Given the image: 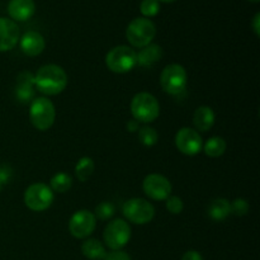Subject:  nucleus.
<instances>
[{
    "mask_svg": "<svg viewBox=\"0 0 260 260\" xmlns=\"http://www.w3.org/2000/svg\"><path fill=\"white\" fill-rule=\"evenodd\" d=\"M35 85L45 95H57L68 86V74L61 66L48 63L37 71Z\"/></svg>",
    "mask_w": 260,
    "mask_h": 260,
    "instance_id": "nucleus-1",
    "label": "nucleus"
},
{
    "mask_svg": "<svg viewBox=\"0 0 260 260\" xmlns=\"http://www.w3.org/2000/svg\"><path fill=\"white\" fill-rule=\"evenodd\" d=\"M131 113L135 121L151 123L159 117L160 104L152 94L147 91L137 93L131 101Z\"/></svg>",
    "mask_w": 260,
    "mask_h": 260,
    "instance_id": "nucleus-2",
    "label": "nucleus"
},
{
    "mask_svg": "<svg viewBox=\"0 0 260 260\" xmlns=\"http://www.w3.org/2000/svg\"><path fill=\"white\" fill-rule=\"evenodd\" d=\"M29 119L38 131H47L53 126L56 119V109L48 98H35L29 107Z\"/></svg>",
    "mask_w": 260,
    "mask_h": 260,
    "instance_id": "nucleus-3",
    "label": "nucleus"
},
{
    "mask_svg": "<svg viewBox=\"0 0 260 260\" xmlns=\"http://www.w3.org/2000/svg\"><path fill=\"white\" fill-rule=\"evenodd\" d=\"M106 65L114 74L129 73L137 65L136 51L129 46H116L106 55Z\"/></svg>",
    "mask_w": 260,
    "mask_h": 260,
    "instance_id": "nucleus-4",
    "label": "nucleus"
},
{
    "mask_svg": "<svg viewBox=\"0 0 260 260\" xmlns=\"http://www.w3.org/2000/svg\"><path fill=\"white\" fill-rule=\"evenodd\" d=\"M156 35V27L149 18H135L126 29V37L134 47L142 48L150 45Z\"/></svg>",
    "mask_w": 260,
    "mask_h": 260,
    "instance_id": "nucleus-5",
    "label": "nucleus"
},
{
    "mask_svg": "<svg viewBox=\"0 0 260 260\" xmlns=\"http://www.w3.org/2000/svg\"><path fill=\"white\" fill-rule=\"evenodd\" d=\"M187 70L179 63H170L165 66L160 75V84L165 93L170 95H179L187 88Z\"/></svg>",
    "mask_w": 260,
    "mask_h": 260,
    "instance_id": "nucleus-6",
    "label": "nucleus"
},
{
    "mask_svg": "<svg viewBox=\"0 0 260 260\" xmlns=\"http://www.w3.org/2000/svg\"><path fill=\"white\" fill-rule=\"evenodd\" d=\"M24 205L35 212H43L48 210L53 202V192L50 185L45 183H35L25 189Z\"/></svg>",
    "mask_w": 260,
    "mask_h": 260,
    "instance_id": "nucleus-7",
    "label": "nucleus"
},
{
    "mask_svg": "<svg viewBox=\"0 0 260 260\" xmlns=\"http://www.w3.org/2000/svg\"><path fill=\"white\" fill-rule=\"evenodd\" d=\"M103 239L111 250H121L131 240V226L127 221L116 218L106 226Z\"/></svg>",
    "mask_w": 260,
    "mask_h": 260,
    "instance_id": "nucleus-8",
    "label": "nucleus"
},
{
    "mask_svg": "<svg viewBox=\"0 0 260 260\" xmlns=\"http://www.w3.org/2000/svg\"><path fill=\"white\" fill-rule=\"evenodd\" d=\"M123 215L129 222L146 225L154 218L155 208L144 198H131L123 205Z\"/></svg>",
    "mask_w": 260,
    "mask_h": 260,
    "instance_id": "nucleus-9",
    "label": "nucleus"
},
{
    "mask_svg": "<svg viewBox=\"0 0 260 260\" xmlns=\"http://www.w3.org/2000/svg\"><path fill=\"white\" fill-rule=\"evenodd\" d=\"M96 217L88 210L76 211L69 221V231L76 239H86L94 233Z\"/></svg>",
    "mask_w": 260,
    "mask_h": 260,
    "instance_id": "nucleus-10",
    "label": "nucleus"
},
{
    "mask_svg": "<svg viewBox=\"0 0 260 260\" xmlns=\"http://www.w3.org/2000/svg\"><path fill=\"white\" fill-rule=\"evenodd\" d=\"M175 146L182 154L194 156L200 154L203 147L202 137L200 132L189 127H183L175 135Z\"/></svg>",
    "mask_w": 260,
    "mask_h": 260,
    "instance_id": "nucleus-11",
    "label": "nucleus"
},
{
    "mask_svg": "<svg viewBox=\"0 0 260 260\" xmlns=\"http://www.w3.org/2000/svg\"><path fill=\"white\" fill-rule=\"evenodd\" d=\"M145 194L154 201H165L172 194V183L161 174H149L142 182Z\"/></svg>",
    "mask_w": 260,
    "mask_h": 260,
    "instance_id": "nucleus-12",
    "label": "nucleus"
},
{
    "mask_svg": "<svg viewBox=\"0 0 260 260\" xmlns=\"http://www.w3.org/2000/svg\"><path fill=\"white\" fill-rule=\"evenodd\" d=\"M19 27L8 18L0 17V52L13 50L19 42Z\"/></svg>",
    "mask_w": 260,
    "mask_h": 260,
    "instance_id": "nucleus-13",
    "label": "nucleus"
},
{
    "mask_svg": "<svg viewBox=\"0 0 260 260\" xmlns=\"http://www.w3.org/2000/svg\"><path fill=\"white\" fill-rule=\"evenodd\" d=\"M19 42L23 53L30 56V57L41 55L46 47V41L43 36L40 32H36V30L25 32L22 36V38H19Z\"/></svg>",
    "mask_w": 260,
    "mask_h": 260,
    "instance_id": "nucleus-14",
    "label": "nucleus"
},
{
    "mask_svg": "<svg viewBox=\"0 0 260 260\" xmlns=\"http://www.w3.org/2000/svg\"><path fill=\"white\" fill-rule=\"evenodd\" d=\"M35 12V0H10L8 4V13L12 20L24 22L32 18Z\"/></svg>",
    "mask_w": 260,
    "mask_h": 260,
    "instance_id": "nucleus-15",
    "label": "nucleus"
},
{
    "mask_svg": "<svg viewBox=\"0 0 260 260\" xmlns=\"http://www.w3.org/2000/svg\"><path fill=\"white\" fill-rule=\"evenodd\" d=\"M35 76L28 71H23L17 78V98L23 103L33 101L35 96Z\"/></svg>",
    "mask_w": 260,
    "mask_h": 260,
    "instance_id": "nucleus-16",
    "label": "nucleus"
},
{
    "mask_svg": "<svg viewBox=\"0 0 260 260\" xmlns=\"http://www.w3.org/2000/svg\"><path fill=\"white\" fill-rule=\"evenodd\" d=\"M216 121L215 112L211 107L202 106L196 109L193 114V123H194L196 131L207 132L213 127Z\"/></svg>",
    "mask_w": 260,
    "mask_h": 260,
    "instance_id": "nucleus-17",
    "label": "nucleus"
},
{
    "mask_svg": "<svg viewBox=\"0 0 260 260\" xmlns=\"http://www.w3.org/2000/svg\"><path fill=\"white\" fill-rule=\"evenodd\" d=\"M162 57V48L159 45L150 43V45L142 47L139 52H136L137 65L142 68H150L157 61L161 60Z\"/></svg>",
    "mask_w": 260,
    "mask_h": 260,
    "instance_id": "nucleus-18",
    "label": "nucleus"
},
{
    "mask_svg": "<svg viewBox=\"0 0 260 260\" xmlns=\"http://www.w3.org/2000/svg\"><path fill=\"white\" fill-rule=\"evenodd\" d=\"M81 253L90 260H103L107 255L104 245L96 239H86L81 245Z\"/></svg>",
    "mask_w": 260,
    "mask_h": 260,
    "instance_id": "nucleus-19",
    "label": "nucleus"
},
{
    "mask_svg": "<svg viewBox=\"0 0 260 260\" xmlns=\"http://www.w3.org/2000/svg\"><path fill=\"white\" fill-rule=\"evenodd\" d=\"M231 213L230 202L225 198H217L213 201L208 208V215L213 221H223L228 218V216Z\"/></svg>",
    "mask_w": 260,
    "mask_h": 260,
    "instance_id": "nucleus-20",
    "label": "nucleus"
},
{
    "mask_svg": "<svg viewBox=\"0 0 260 260\" xmlns=\"http://www.w3.org/2000/svg\"><path fill=\"white\" fill-rule=\"evenodd\" d=\"M226 147H228V144H226L225 139L220 136H213L206 141L203 149H205V154L207 156L220 157L225 154Z\"/></svg>",
    "mask_w": 260,
    "mask_h": 260,
    "instance_id": "nucleus-21",
    "label": "nucleus"
},
{
    "mask_svg": "<svg viewBox=\"0 0 260 260\" xmlns=\"http://www.w3.org/2000/svg\"><path fill=\"white\" fill-rule=\"evenodd\" d=\"M73 187V178L66 173H57L50 180V188L52 192L66 193Z\"/></svg>",
    "mask_w": 260,
    "mask_h": 260,
    "instance_id": "nucleus-22",
    "label": "nucleus"
},
{
    "mask_svg": "<svg viewBox=\"0 0 260 260\" xmlns=\"http://www.w3.org/2000/svg\"><path fill=\"white\" fill-rule=\"evenodd\" d=\"M94 161L91 157L84 156L79 159V161L75 165V175L80 182H86L91 177L94 172Z\"/></svg>",
    "mask_w": 260,
    "mask_h": 260,
    "instance_id": "nucleus-23",
    "label": "nucleus"
},
{
    "mask_svg": "<svg viewBox=\"0 0 260 260\" xmlns=\"http://www.w3.org/2000/svg\"><path fill=\"white\" fill-rule=\"evenodd\" d=\"M139 140L142 145L150 147L156 144L157 140H159V135H157L155 128L150 126H145L139 129Z\"/></svg>",
    "mask_w": 260,
    "mask_h": 260,
    "instance_id": "nucleus-24",
    "label": "nucleus"
},
{
    "mask_svg": "<svg viewBox=\"0 0 260 260\" xmlns=\"http://www.w3.org/2000/svg\"><path fill=\"white\" fill-rule=\"evenodd\" d=\"M114 212H116V208L111 202H102L95 207V215L94 216L98 217L99 220L106 221L113 217Z\"/></svg>",
    "mask_w": 260,
    "mask_h": 260,
    "instance_id": "nucleus-25",
    "label": "nucleus"
},
{
    "mask_svg": "<svg viewBox=\"0 0 260 260\" xmlns=\"http://www.w3.org/2000/svg\"><path fill=\"white\" fill-rule=\"evenodd\" d=\"M140 10L145 18L155 17L160 12V3L157 0H142Z\"/></svg>",
    "mask_w": 260,
    "mask_h": 260,
    "instance_id": "nucleus-26",
    "label": "nucleus"
},
{
    "mask_svg": "<svg viewBox=\"0 0 260 260\" xmlns=\"http://www.w3.org/2000/svg\"><path fill=\"white\" fill-rule=\"evenodd\" d=\"M165 205H167V210L173 215H179V213L183 212V208H184L182 198L177 197V196H169L165 200Z\"/></svg>",
    "mask_w": 260,
    "mask_h": 260,
    "instance_id": "nucleus-27",
    "label": "nucleus"
},
{
    "mask_svg": "<svg viewBox=\"0 0 260 260\" xmlns=\"http://www.w3.org/2000/svg\"><path fill=\"white\" fill-rule=\"evenodd\" d=\"M231 206V213L235 216H245L249 212V203L248 201L244 200V198H236L233 203H230Z\"/></svg>",
    "mask_w": 260,
    "mask_h": 260,
    "instance_id": "nucleus-28",
    "label": "nucleus"
},
{
    "mask_svg": "<svg viewBox=\"0 0 260 260\" xmlns=\"http://www.w3.org/2000/svg\"><path fill=\"white\" fill-rule=\"evenodd\" d=\"M12 178V169L8 165H0V192Z\"/></svg>",
    "mask_w": 260,
    "mask_h": 260,
    "instance_id": "nucleus-29",
    "label": "nucleus"
},
{
    "mask_svg": "<svg viewBox=\"0 0 260 260\" xmlns=\"http://www.w3.org/2000/svg\"><path fill=\"white\" fill-rule=\"evenodd\" d=\"M103 260H131V256L122 250H112L111 253H107L106 258Z\"/></svg>",
    "mask_w": 260,
    "mask_h": 260,
    "instance_id": "nucleus-30",
    "label": "nucleus"
},
{
    "mask_svg": "<svg viewBox=\"0 0 260 260\" xmlns=\"http://www.w3.org/2000/svg\"><path fill=\"white\" fill-rule=\"evenodd\" d=\"M182 260H203V256L201 255V253L196 250H188L187 253H184V255L182 256Z\"/></svg>",
    "mask_w": 260,
    "mask_h": 260,
    "instance_id": "nucleus-31",
    "label": "nucleus"
},
{
    "mask_svg": "<svg viewBox=\"0 0 260 260\" xmlns=\"http://www.w3.org/2000/svg\"><path fill=\"white\" fill-rule=\"evenodd\" d=\"M251 25H253L254 33H255V35L259 37V36H260V13H256V14L254 15L253 23H251Z\"/></svg>",
    "mask_w": 260,
    "mask_h": 260,
    "instance_id": "nucleus-32",
    "label": "nucleus"
},
{
    "mask_svg": "<svg viewBox=\"0 0 260 260\" xmlns=\"http://www.w3.org/2000/svg\"><path fill=\"white\" fill-rule=\"evenodd\" d=\"M127 129H128L129 132L139 131V129H140L139 122L135 121V119H132V121H128V123H127Z\"/></svg>",
    "mask_w": 260,
    "mask_h": 260,
    "instance_id": "nucleus-33",
    "label": "nucleus"
},
{
    "mask_svg": "<svg viewBox=\"0 0 260 260\" xmlns=\"http://www.w3.org/2000/svg\"><path fill=\"white\" fill-rule=\"evenodd\" d=\"M157 2H164V3H173L175 0H157Z\"/></svg>",
    "mask_w": 260,
    "mask_h": 260,
    "instance_id": "nucleus-34",
    "label": "nucleus"
},
{
    "mask_svg": "<svg viewBox=\"0 0 260 260\" xmlns=\"http://www.w3.org/2000/svg\"><path fill=\"white\" fill-rule=\"evenodd\" d=\"M250 2H254V3H256V2H259V0H250Z\"/></svg>",
    "mask_w": 260,
    "mask_h": 260,
    "instance_id": "nucleus-35",
    "label": "nucleus"
}]
</instances>
